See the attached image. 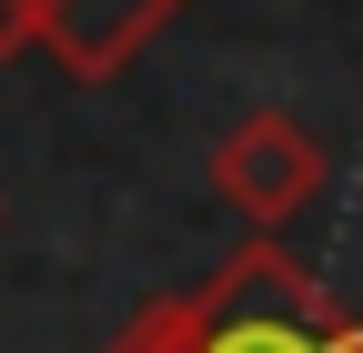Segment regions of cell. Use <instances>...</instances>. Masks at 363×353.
<instances>
[{
    "mask_svg": "<svg viewBox=\"0 0 363 353\" xmlns=\"http://www.w3.org/2000/svg\"><path fill=\"white\" fill-rule=\"evenodd\" d=\"M202 353H363V313L272 232H252L202 283Z\"/></svg>",
    "mask_w": 363,
    "mask_h": 353,
    "instance_id": "cell-1",
    "label": "cell"
},
{
    "mask_svg": "<svg viewBox=\"0 0 363 353\" xmlns=\"http://www.w3.org/2000/svg\"><path fill=\"white\" fill-rule=\"evenodd\" d=\"M323 172H333V162H323V142H313V131H303L283 101H252V111L212 142V192L233 202L252 232H283L293 212L323 192Z\"/></svg>",
    "mask_w": 363,
    "mask_h": 353,
    "instance_id": "cell-2",
    "label": "cell"
},
{
    "mask_svg": "<svg viewBox=\"0 0 363 353\" xmlns=\"http://www.w3.org/2000/svg\"><path fill=\"white\" fill-rule=\"evenodd\" d=\"M182 11H192V0H51V40H40V51L71 81H121Z\"/></svg>",
    "mask_w": 363,
    "mask_h": 353,
    "instance_id": "cell-3",
    "label": "cell"
},
{
    "mask_svg": "<svg viewBox=\"0 0 363 353\" xmlns=\"http://www.w3.org/2000/svg\"><path fill=\"white\" fill-rule=\"evenodd\" d=\"M101 353H202V283L192 293H152Z\"/></svg>",
    "mask_w": 363,
    "mask_h": 353,
    "instance_id": "cell-4",
    "label": "cell"
},
{
    "mask_svg": "<svg viewBox=\"0 0 363 353\" xmlns=\"http://www.w3.org/2000/svg\"><path fill=\"white\" fill-rule=\"evenodd\" d=\"M51 40V0H0V61H21Z\"/></svg>",
    "mask_w": 363,
    "mask_h": 353,
    "instance_id": "cell-5",
    "label": "cell"
}]
</instances>
